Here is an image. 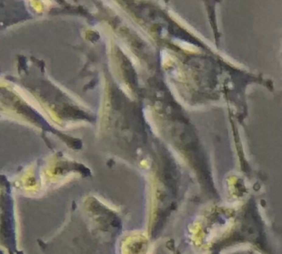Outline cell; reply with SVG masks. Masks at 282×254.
<instances>
[{
	"mask_svg": "<svg viewBox=\"0 0 282 254\" xmlns=\"http://www.w3.org/2000/svg\"><path fill=\"white\" fill-rule=\"evenodd\" d=\"M179 41L180 42H179V45L185 50H188L189 51H192V52H195L197 50V48L192 45H190L189 43L184 42V41H180V40Z\"/></svg>",
	"mask_w": 282,
	"mask_h": 254,
	"instance_id": "1",
	"label": "cell"
}]
</instances>
